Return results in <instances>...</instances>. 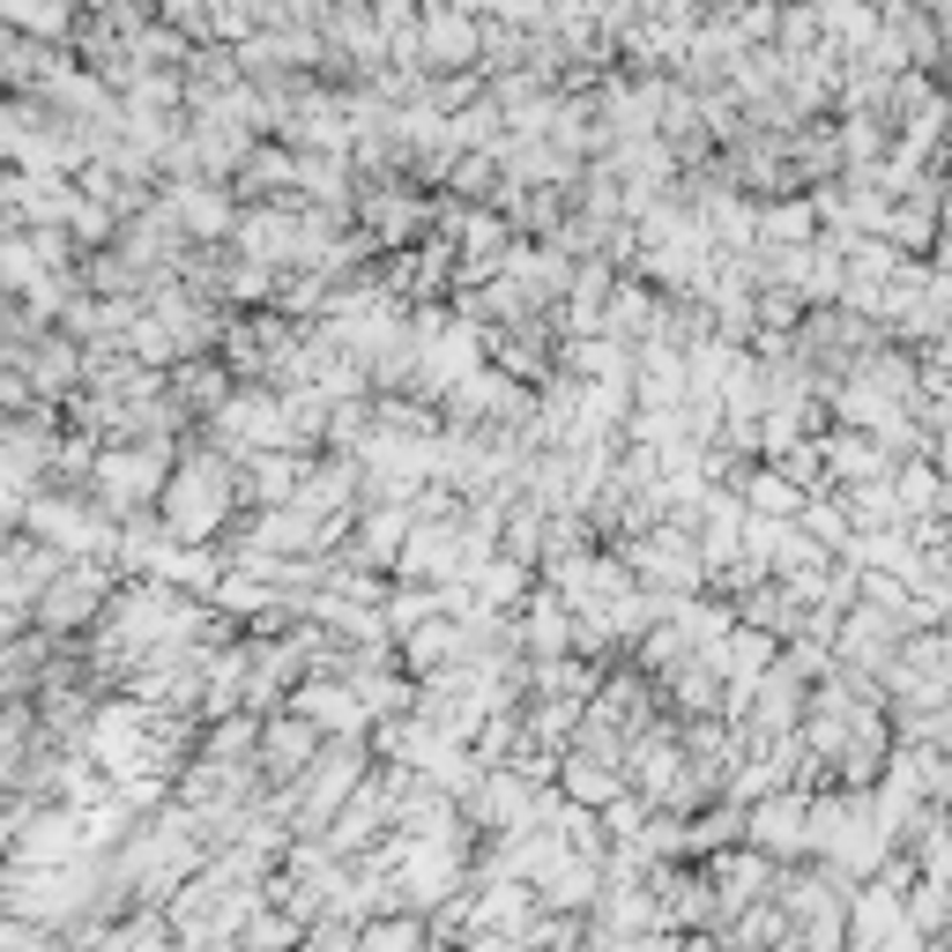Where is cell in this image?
Instances as JSON below:
<instances>
[{"mask_svg": "<svg viewBox=\"0 0 952 952\" xmlns=\"http://www.w3.org/2000/svg\"><path fill=\"white\" fill-rule=\"evenodd\" d=\"M752 506H759V514H797V484H781V476H759V484H752Z\"/></svg>", "mask_w": 952, "mask_h": 952, "instance_id": "obj_2", "label": "cell"}, {"mask_svg": "<svg viewBox=\"0 0 952 952\" xmlns=\"http://www.w3.org/2000/svg\"><path fill=\"white\" fill-rule=\"evenodd\" d=\"M566 774H574L566 789H574L580 803H610V797H618V781H610V767H588V759H574Z\"/></svg>", "mask_w": 952, "mask_h": 952, "instance_id": "obj_1", "label": "cell"}]
</instances>
